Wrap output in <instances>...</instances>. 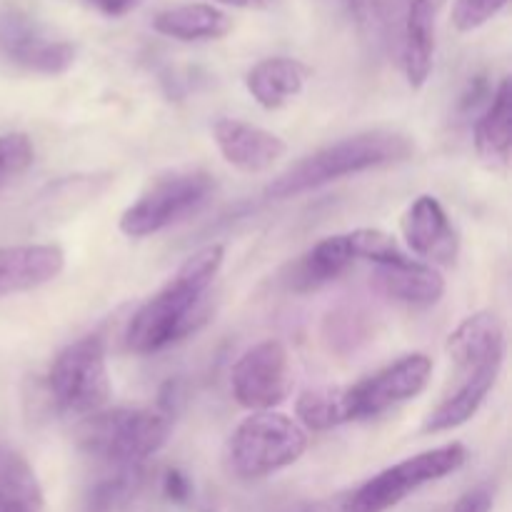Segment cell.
Here are the masks:
<instances>
[{
	"instance_id": "cell-1",
	"label": "cell",
	"mask_w": 512,
	"mask_h": 512,
	"mask_svg": "<svg viewBox=\"0 0 512 512\" xmlns=\"http://www.w3.org/2000/svg\"><path fill=\"white\" fill-rule=\"evenodd\" d=\"M225 263V245L210 243L195 250L173 278L145 300L125 328V350L153 355L180 343L205 323V298Z\"/></svg>"
},
{
	"instance_id": "cell-2",
	"label": "cell",
	"mask_w": 512,
	"mask_h": 512,
	"mask_svg": "<svg viewBox=\"0 0 512 512\" xmlns=\"http://www.w3.org/2000/svg\"><path fill=\"white\" fill-rule=\"evenodd\" d=\"M413 143L405 135L393 130H365L350 138L330 143L315 153L305 155L295 165L270 180L265 195L275 200L298 198V195L318 190L335 180L350 178V175L368 173V170L385 168V165L403 163L413 155Z\"/></svg>"
},
{
	"instance_id": "cell-3",
	"label": "cell",
	"mask_w": 512,
	"mask_h": 512,
	"mask_svg": "<svg viewBox=\"0 0 512 512\" xmlns=\"http://www.w3.org/2000/svg\"><path fill=\"white\" fill-rule=\"evenodd\" d=\"M173 430V415L160 408L98 410L80 420L78 448L118 473L140 470L163 450Z\"/></svg>"
},
{
	"instance_id": "cell-4",
	"label": "cell",
	"mask_w": 512,
	"mask_h": 512,
	"mask_svg": "<svg viewBox=\"0 0 512 512\" xmlns=\"http://www.w3.org/2000/svg\"><path fill=\"white\" fill-rule=\"evenodd\" d=\"M308 430L278 410H258L230 433L223 463L240 480H260L298 463L308 450Z\"/></svg>"
},
{
	"instance_id": "cell-5",
	"label": "cell",
	"mask_w": 512,
	"mask_h": 512,
	"mask_svg": "<svg viewBox=\"0 0 512 512\" xmlns=\"http://www.w3.org/2000/svg\"><path fill=\"white\" fill-rule=\"evenodd\" d=\"M45 390L53 408L73 418H88L108 405L110 385L108 350L98 333L65 345L50 363Z\"/></svg>"
},
{
	"instance_id": "cell-6",
	"label": "cell",
	"mask_w": 512,
	"mask_h": 512,
	"mask_svg": "<svg viewBox=\"0 0 512 512\" xmlns=\"http://www.w3.org/2000/svg\"><path fill=\"white\" fill-rule=\"evenodd\" d=\"M468 458L470 453L463 443L440 445V448L405 458L403 463L380 470L378 475L365 480L355 493H350L348 512H388L425 485L458 473L468 463Z\"/></svg>"
},
{
	"instance_id": "cell-7",
	"label": "cell",
	"mask_w": 512,
	"mask_h": 512,
	"mask_svg": "<svg viewBox=\"0 0 512 512\" xmlns=\"http://www.w3.org/2000/svg\"><path fill=\"white\" fill-rule=\"evenodd\" d=\"M215 190L213 175L205 170H180L155 180L120 215V233L128 238H150L180 220L198 213Z\"/></svg>"
},
{
	"instance_id": "cell-8",
	"label": "cell",
	"mask_w": 512,
	"mask_h": 512,
	"mask_svg": "<svg viewBox=\"0 0 512 512\" xmlns=\"http://www.w3.org/2000/svg\"><path fill=\"white\" fill-rule=\"evenodd\" d=\"M433 378V360L425 353L405 355L375 370L355 385H345L350 420H368L418 398Z\"/></svg>"
},
{
	"instance_id": "cell-9",
	"label": "cell",
	"mask_w": 512,
	"mask_h": 512,
	"mask_svg": "<svg viewBox=\"0 0 512 512\" xmlns=\"http://www.w3.org/2000/svg\"><path fill=\"white\" fill-rule=\"evenodd\" d=\"M230 388L233 398L253 413L278 408L293 388L288 348L280 340L255 343L230 370Z\"/></svg>"
},
{
	"instance_id": "cell-10",
	"label": "cell",
	"mask_w": 512,
	"mask_h": 512,
	"mask_svg": "<svg viewBox=\"0 0 512 512\" xmlns=\"http://www.w3.org/2000/svg\"><path fill=\"white\" fill-rule=\"evenodd\" d=\"M75 55L78 50L70 40L45 33L28 13L0 8V58L10 65L53 78L73 68Z\"/></svg>"
},
{
	"instance_id": "cell-11",
	"label": "cell",
	"mask_w": 512,
	"mask_h": 512,
	"mask_svg": "<svg viewBox=\"0 0 512 512\" xmlns=\"http://www.w3.org/2000/svg\"><path fill=\"white\" fill-rule=\"evenodd\" d=\"M448 0H395L393 28L398 25L400 65L410 88H423L435 65L438 18Z\"/></svg>"
},
{
	"instance_id": "cell-12",
	"label": "cell",
	"mask_w": 512,
	"mask_h": 512,
	"mask_svg": "<svg viewBox=\"0 0 512 512\" xmlns=\"http://www.w3.org/2000/svg\"><path fill=\"white\" fill-rule=\"evenodd\" d=\"M403 238L408 248L428 265H453L458 258L460 240L450 215L433 195H420L403 215Z\"/></svg>"
},
{
	"instance_id": "cell-13",
	"label": "cell",
	"mask_w": 512,
	"mask_h": 512,
	"mask_svg": "<svg viewBox=\"0 0 512 512\" xmlns=\"http://www.w3.org/2000/svg\"><path fill=\"white\" fill-rule=\"evenodd\" d=\"M213 140L225 163L238 168L240 173L250 175L265 173L288 153V145H285L283 138L260 128V125L235 118L215 120Z\"/></svg>"
},
{
	"instance_id": "cell-14",
	"label": "cell",
	"mask_w": 512,
	"mask_h": 512,
	"mask_svg": "<svg viewBox=\"0 0 512 512\" xmlns=\"http://www.w3.org/2000/svg\"><path fill=\"white\" fill-rule=\"evenodd\" d=\"M65 268V253L53 243L0 248V298L53 283Z\"/></svg>"
},
{
	"instance_id": "cell-15",
	"label": "cell",
	"mask_w": 512,
	"mask_h": 512,
	"mask_svg": "<svg viewBox=\"0 0 512 512\" xmlns=\"http://www.w3.org/2000/svg\"><path fill=\"white\" fill-rule=\"evenodd\" d=\"M373 280L380 293L410 308H430L445 295V278L440 270L408 255L393 263L375 265Z\"/></svg>"
},
{
	"instance_id": "cell-16",
	"label": "cell",
	"mask_w": 512,
	"mask_h": 512,
	"mask_svg": "<svg viewBox=\"0 0 512 512\" xmlns=\"http://www.w3.org/2000/svg\"><path fill=\"white\" fill-rule=\"evenodd\" d=\"M450 360L458 365L460 370L470 373L483 365L503 363L505 360V328L503 320L490 310H480V313L465 318L453 333L448 335L445 343Z\"/></svg>"
},
{
	"instance_id": "cell-17",
	"label": "cell",
	"mask_w": 512,
	"mask_h": 512,
	"mask_svg": "<svg viewBox=\"0 0 512 512\" xmlns=\"http://www.w3.org/2000/svg\"><path fill=\"white\" fill-rule=\"evenodd\" d=\"M500 370H503V363H490L483 365V368L465 373V380L455 388V393L448 395V398L425 418L423 433L440 435L470 423V420L478 415V410L483 408L490 390L498 383Z\"/></svg>"
},
{
	"instance_id": "cell-18",
	"label": "cell",
	"mask_w": 512,
	"mask_h": 512,
	"mask_svg": "<svg viewBox=\"0 0 512 512\" xmlns=\"http://www.w3.org/2000/svg\"><path fill=\"white\" fill-rule=\"evenodd\" d=\"M355 263L353 248H350L348 233L330 235L320 240L300 260L290 265L288 288L293 293H313L323 285L333 283Z\"/></svg>"
},
{
	"instance_id": "cell-19",
	"label": "cell",
	"mask_w": 512,
	"mask_h": 512,
	"mask_svg": "<svg viewBox=\"0 0 512 512\" xmlns=\"http://www.w3.org/2000/svg\"><path fill=\"white\" fill-rule=\"evenodd\" d=\"M308 68L295 58H265L245 75V88L265 110H278L293 103L305 90Z\"/></svg>"
},
{
	"instance_id": "cell-20",
	"label": "cell",
	"mask_w": 512,
	"mask_h": 512,
	"mask_svg": "<svg viewBox=\"0 0 512 512\" xmlns=\"http://www.w3.org/2000/svg\"><path fill=\"white\" fill-rule=\"evenodd\" d=\"M153 28L180 43H208L225 38L233 30V20L210 3H183L160 10L153 18Z\"/></svg>"
},
{
	"instance_id": "cell-21",
	"label": "cell",
	"mask_w": 512,
	"mask_h": 512,
	"mask_svg": "<svg viewBox=\"0 0 512 512\" xmlns=\"http://www.w3.org/2000/svg\"><path fill=\"white\" fill-rule=\"evenodd\" d=\"M475 150L480 158L493 163H508L512 153V85L510 78L500 80L488 108L475 128Z\"/></svg>"
},
{
	"instance_id": "cell-22",
	"label": "cell",
	"mask_w": 512,
	"mask_h": 512,
	"mask_svg": "<svg viewBox=\"0 0 512 512\" xmlns=\"http://www.w3.org/2000/svg\"><path fill=\"white\" fill-rule=\"evenodd\" d=\"M38 475L18 450L0 443V512H43Z\"/></svg>"
},
{
	"instance_id": "cell-23",
	"label": "cell",
	"mask_w": 512,
	"mask_h": 512,
	"mask_svg": "<svg viewBox=\"0 0 512 512\" xmlns=\"http://www.w3.org/2000/svg\"><path fill=\"white\" fill-rule=\"evenodd\" d=\"M295 415H298V423L305 430H333L338 425L353 423L350 420V408H348V395L345 388H318L308 390L298 398L295 405Z\"/></svg>"
},
{
	"instance_id": "cell-24",
	"label": "cell",
	"mask_w": 512,
	"mask_h": 512,
	"mask_svg": "<svg viewBox=\"0 0 512 512\" xmlns=\"http://www.w3.org/2000/svg\"><path fill=\"white\" fill-rule=\"evenodd\" d=\"M348 3L360 35L373 45L385 43L393 28L395 0H348Z\"/></svg>"
},
{
	"instance_id": "cell-25",
	"label": "cell",
	"mask_w": 512,
	"mask_h": 512,
	"mask_svg": "<svg viewBox=\"0 0 512 512\" xmlns=\"http://www.w3.org/2000/svg\"><path fill=\"white\" fill-rule=\"evenodd\" d=\"M350 248H353L355 260H368L373 265H385L393 263V260L403 258V250H400L398 240L390 233L378 228H358L348 233Z\"/></svg>"
},
{
	"instance_id": "cell-26",
	"label": "cell",
	"mask_w": 512,
	"mask_h": 512,
	"mask_svg": "<svg viewBox=\"0 0 512 512\" xmlns=\"http://www.w3.org/2000/svg\"><path fill=\"white\" fill-rule=\"evenodd\" d=\"M35 148L25 133L0 135V190L33 165Z\"/></svg>"
},
{
	"instance_id": "cell-27",
	"label": "cell",
	"mask_w": 512,
	"mask_h": 512,
	"mask_svg": "<svg viewBox=\"0 0 512 512\" xmlns=\"http://www.w3.org/2000/svg\"><path fill=\"white\" fill-rule=\"evenodd\" d=\"M140 470H130V473H115L113 478H105L100 483H95L88 490L83 503V512H115L118 505L123 503L125 495L130 493V488L138 480Z\"/></svg>"
},
{
	"instance_id": "cell-28",
	"label": "cell",
	"mask_w": 512,
	"mask_h": 512,
	"mask_svg": "<svg viewBox=\"0 0 512 512\" xmlns=\"http://www.w3.org/2000/svg\"><path fill=\"white\" fill-rule=\"evenodd\" d=\"M508 3L510 0H455L450 20L458 33H473L503 13Z\"/></svg>"
},
{
	"instance_id": "cell-29",
	"label": "cell",
	"mask_w": 512,
	"mask_h": 512,
	"mask_svg": "<svg viewBox=\"0 0 512 512\" xmlns=\"http://www.w3.org/2000/svg\"><path fill=\"white\" fill-rule=\"evenodd\" d=\"M83 3L105 18H125L133 10H138L145 0H83Z\"/></svg>"
},
{
	"instance_id": "cell-30",
	"label": "cell",
	"mask_w": 512,
	"mask_h": 512,
	"mask_svg": "<svg viewBox=\"0 0 512 512\" xmlns=\"http://www.w3.org/2000/svg\"><path fill=\"white\" fill-rule=\"evenodd\" d=\"M493 510V493L488 488H473L453 505L450 512H490Z\"/></svg>"
},
{
	"instance_id": "cell-31",
	"label": "cell",
	"mask_w": 512,
	"mask_h": 512,
	"mask_svg": "<svg viewBox=\"0 0 512 512\" xmlns=\"http://www.w3.org/2000/svg\"><path fill=\"white\" fill-rule=\"evenodd\" d=\"M163 493L173 503H185L190 498V480L180 470H168L163 478Z\"/></svg>"
},
{
	"instance_id": "cell-32",
	"label": "cell",
	"mask_w": 512,
	"mask_h": 512,
	"mask_svg": "<svg viewBox=\"0 0 512 512\" xmlns=\"http://www.w3.org/2000/svg\"><path fill=\"white\" fill-rule=\"evenodd\" d=\"M213 3L228 5V8H240V10H268L273 8L275 0H213Z\"/></svg>"
},
{
	"instance_id": "cell-33",
	"label": "cell",
	"mask_w": 512,
	"mask_h": 512,
	"mask_svg": "<svg viewBox=\"0 0 512 512\" xmlns=\"http://www.w3.org/2000/svg\"><path fill=\"white\" fill-rule=\"evenodd\" d=\"M310 512H348V495L338 500H328V503L323 505H315Z\"/></svg>"
}]
</instances>
